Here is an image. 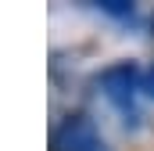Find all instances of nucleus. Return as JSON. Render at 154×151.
I'll use <instances>...</instances> for the list:
<instances>
[{"instance_id": "39448f33", "label": "nucleus", "mask_w": 154, "mask_h": 151, "mask_svg": "<svg viewBox=\"0 0 154 151\" xmlns=\"http://www.w3.org/2000/svg\"><path fill=\"white\" fill-rule=\"evenodd\" d=\"M97 151H111V148H108V144H100V148H97Z\"/></svg>"}, {"instance_id": "20e7f679", "label": "nucleus", "mask_w": 154, "mask_h": 151, "mask_svg": "<svg viewBox=\"0 0 154 151\" xmlns=\"http://www.w3.org/2000/svg\"><path fill=\"white\" fill-rule=\"evenodd\" d=\"M143 94H147V97H154V65L143 72Z\"/></svg>"}, {"instance_id": "f03ea898", "label": "nucleus", "mask_w": 154, "mask_h": 151, "mask_svg": "<svg viewBox=\"0 0 154 151\" xmlns=\"http://www.w3.org/2000/svg\"><path fill=\"white\" fill-rule=\"evenodd\" d=\"M97 148H100V130L90 115H68L50 133V151H97Z\"/></svg>"}, {"instance_id": "7ed1b4c3", "label": "nucleus", "mask_w": 154, "mask_h": 151, "mask_svg": "<svg viewBox=\"0 0 154 151\" xmlns=\"http://www.w3.org/2000/svg\"><path fill=\"white\" fill-rule=\"evenodd\" d=\"M97 11H104V14H111V18H133V4L129 0H100V4H93Z\"/></svg>"}, {"instance_id": "f257e3e1", "label": "nucleus", "mask_w": 154, "mask_h": 151, "mask_svg": "<svg viewBox=\"0 0 154 151\" xmlns=\"http://www.w3.org/2000/svg\"><path fill=\"white\" fill-rule=\"evenodd\" d=\"M97 83H100L104 97H108L122 115H133V101H136V94L143 90V72L136 69V61H115V65H108Z\"/></svg>"}]
</instances>
